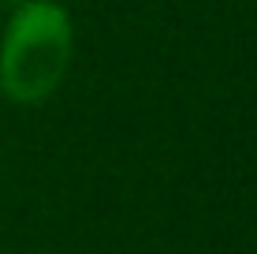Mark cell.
I'll return each instance as SVG.
<instances>
[{
	"mask_svg": "<svg viewBox=\"0 0 257 254\" xmlns=\"http://www.w3.org/2000/svg\"><path fill=\"white\" fill-rule=\"evenodd\" d=\"M75 52V26L60 0H26L0 38V94L38 105L60 90Z\"/></svg>",
	"mask_w": 257,
	"mask_h": 254,
	"instance_id": "obj_1",
	"label": "cell"
}]
</instances>
